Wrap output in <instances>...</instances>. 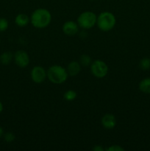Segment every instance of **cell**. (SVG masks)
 <instances>
[{
	"instance_id": "6da1fadb",
	"label": "cell",
	"mask_w": 150,
	"mask_h": 151,
	"mask_svg": "<svg viewBox=\"0 0 150 151\" xmlns=\"http://www.w3.org/2000/svg\"><path fill=\"white\" fill-rule=\"evenodd\" d=\"M51 16L46 9H38L32 15L31 22L36 28H44L49 24Z\"/></svg>"
},
{
	"instance_id": "7a4b0ae2",
	"label": "cell",
	"mask_w": 150,
	"mask_h": 151,
	"mask_svg": "<svg viewBox=\"0 0 150 151\" xmlns=\"http://www.w3.org/2000/svg\"><path fill=\"white\" fill-rule=\"evenodd\" d=\"M47 77L51 83L60 84L64 83L68 78V72L60 66H53L49 69Z\"/></svg>"
},
{
	"instance_id": "3957f363",
	"label": "cell",
	"mask_w": 150,
	"mask_h": 151,
	"mask_svg": "<svg viewBox=\"0 0 150 151\" xmlns=\"http://www.w3.org/2000/svg\"><path fill=\"white\" fill-rule=\"evenodd\" d=\"M96 22L100 29L103 31H109L114 27L116 24V18L113 13L104 12L99 16Z\"/></svg>"
},
{
	"instance_id": "277c9868",
	"label": "cell",
	"mask_w": 150,
	"mask_h": 151,
	"mask_svg": "<svg viewBox=\"0 0 150 151\" xmlns=\"http://www.w3.org/2000/svg\"><path fill=\"white\" fill-rule=\"evenodd\" d=\"M97 21L96 16L92 12H85L78 18V24L84 29H90Z\"/></svg>"
},
{
	"instance_id": "5b68a950",
	"label": "cell",
	"mask_w": 150,
	"mask_h": 151,
	"mask_svg": "<svg viewBox=\"0 0 150 151\" xmlns=\"http://www.w3.org/2000/svg\"><path fill=\"white\" fill-rule=\"evenodd\" d=\"M91 72L96 78H104L108 72V67L104 61L96 60L91 66Z\"/></svg>"
},
{
	"instance_id": "8992f818",
	"label": "cell",
	"mask_w": 150,
	"mask_h": 151,
	"mask_svg": "<svg viewBox=\"0 0 150 151\" xmlns=\"http://www.w3.org/2000/svg\"><path fill=\"white\" fill-rule=\"evenodd\" d=\"M47 76V73L46 72L45 69L41 66H35L32 69L31 72V78L32 81L37 83H41L44 82Z\"/></svg>"
},
{
	"instance_id": "52a82bcc",
	"label": "cell",
	"mask_w": 150,
	"mask_h": 151,
	"mask_svg": "<svg viewBox=\"0 0 150 151\" xmlns=\"http://www.w3.org/2000/svg\"><path fill=\"white\" fill-rule=\"evenodd\" d=\"M15 61H16V64L20 67H26L29 64V58L27 53L22 50L18 51L15 54Z\"/></svg>"
},
{
	"instance_id": "ba28073f",
	"label": "cell",
	"mask_w": 150,
	"mask_h": 151,
	"mask_svg": "<svg viewBox=\"0 0 150 151\" xmlns=\"http://www.w3.org/2000/svg\"><path fill=\"white\" fill-rule=\"evenodd\" d=\"M63 30L64 33L67 35H74L78 32V27L75 22L70 21L64 24L63 27Z\"/></svg>"
},
{
	"instance_id": "9c48e42d",
	"label": "cell",
	"mask_w": 150,
	"mask_h": 151,
	"mask_svg": "<svg viewBox=\"0 0 150 151\" xmlns=\"http://www.w3.org/2000/svg\"><path fill=\"white\" fill-rule=\"evenodd\" d=\"M101 123L103 126L107 129H112L116 125V117L112 114H106L105 116H103Z\"/></svg>"
},
{
	"instance_id": "30bf717a",
	"label": "cell",
	"mask_w": 150,
	"mask_h": 151,
	"mask_svg": "<svg viewBox=\"0 0 150 151\" xmlns=\"http://www.w3.org/2000/svg\"><path fill=\"white\" fill-rule=\"evenodd\" d=\"M80 72V65L78 62L72 61L68 66V74L71 76H75Z\"/></svg>"
},
{
	"instance_id": "8fae6325",
	"label": "cell",
	"mask_w": 150,
	"mask_h": 151,
	"mask_svg": "<svg viewBox=\"0 0 150 151\" xmlns=\"http://www.w3.org/2000/svg\"><path fill=\"white\" fill-rule=\"evenodd\" d=\"M139 88L145 94H150V78L142 80L139 83Z\"/></svg>"
},
{
	"instance_id": "7c38bea8",
	"label": "cell",
	"mask_w": 150,
	"mask_h": 151,
	"mask_svg": "<svg viewBox=\"0 0 150 151\" xmlns=\"http://www.w3.org/2000/svg\"><path fill=\"white\" fill-rule=\"evenodd\" d=\"M29 22V18L26 14H19L16 18V23L19 27H24Z\"/></svg>"
},
{
	"instance_id": "4fadbf2b",
	"label": "cell",
	"mask_w": 150,
	"mask_h": 151,
	"mask_svg": "<svg viewBox=\"0 0 150 151\" xmlns=\"http://www.w3.org/2000/svg\"><path fill=\"white\" fill-rule=\"evenodd\" d=\"M12 58H13V55L10 52H4L0 56V61L2 64L7 65L10 63V62L11 61Z\"/></svg>"
},
{
	"instance_id": "5bb4252c",
	"label": "cell",
	"mask_w": 150,
	"mask_h": 151,
	"mask_svg": "<svg viewBox=\"0 0 150 151\" xmlns=\"http://www.w3.org/2000/svg\"><path fill=\"white\" fill-rule=\"evenodd\" d=\"M139 66L142 70H148L150 69V58H144L140 61Z\"/></svg>"
},
{
	"instance_id": "9a60e30c",
	"label": "cell",
	"mask_w": 150,
	"mask_h": 151,
	"mask_svg": "<svg viewBox=\"0 0 150 151\" xmlns=\"http://www.w3.org/2000/svg\"><path fill=\"white\" fill-rule=\"evenodd\" d=\"M76 94L74 91H72V90H69V91H66V94H64V97L66 100H73L76 98Z\"/></svg>"
},
{
	"instance_id": "2e32d148",
	"label": "cell",
	"mask_w": 150,
	"mask_h": 151,
	"mask_svg": "<svg viewBox=\"0 0 150 151\" xmlns=\"http://www.w3.org/2000/svg\"><path fill=\"white\" fill-rule=\"evenodd\" d=\"M8 27V22L5 19L0 18V32L6 30Z\"/></svg>"
},
{
	"instance_id": "e0dca14e",
	"label": "cell",
	"mask_w": 150,
	"mask_h": 151,
	"mask_svg": "<svg viewBox=\"0 0 150 151\" xmlns=\"http://www.w3.org/2000/svg\"><path fill=\"white\" fill-rule=\"evenodd\" d=\"M81 64L83 66H88L91 63V58L88 55H82L80 58Z\"/></svg>"
},
{
	"instance_id": "ac0fdd59",
	"label": "cell",
	"mask_w": 150,
	"mask_h": 151,
	"mask_svg": "<svg viewBox=\"0 0 150 151\" xmlns=\"http://www.w3.org/2000/svg\"><path fill=\"white\" fill-rule=\"evenodd\" d=\"M15 139V136L13 135L12 133H7L4 136V139L7 142H13Z\"/></svg>"
},
{
	"instance_id": "d6986e66",
	"label": "cell",
	"mask_w": 150,
	"mask_h": 151,
	"mask_svg": "<svg viewBox=\"0 0 150 151\" xmlns=\"http://www.w3.org/2000/svg\"><path fill=\"white\" fill-rule=\"evenodd\" d=\"M107 151H123L124 148L119 145H113L107 149Z\"/></svg>"
},
{
	"instance_id": "ffe728a7",
	"label": "cell",
	"mask_w": 150,
	"mask_h": 151,
	"mask_svg": "<svg viewBox=\"0 0 150 151\" xmlns=\"http://www.w3.org/2000/svg\"><path fill=\"white\" fill-rule=\"evenodd\" d=\"M94 150H95V151H99V150L102 151L103 150V148H101V147H99V146H96V147L94 148Z\"/></svg>"
},
{
	"instance_id": "44dd1931",
	"label": "cell",
	"mask_w": 150,
	"mask_h": 151,
	"mask_svg": "<svg viewBox=\"0 0 150 151\" xmlns=\"http://www.w3.org/2000/svg\"><path fill=\"white\" fill-rule=\"evenodd\" d=\"M2 110H3V105H2V103H1V102H0V114L1 113Z\"/></svg>"
},
{
	"instance_id": "7402d4cb",
	"label": "cell",
	"mask_w": 150,
	"mask_h": 151,
	"mask_svg": "<svg viewBox=\"0 0 150 151\" xmlns=\"http://www.w3.org/2000/svg\"><path fill=\"white\" fill-rule=\"evenodd\" d=\"M3 135V129L0 127V137H1V136Z\"/></svg>"
}]
</instances>
